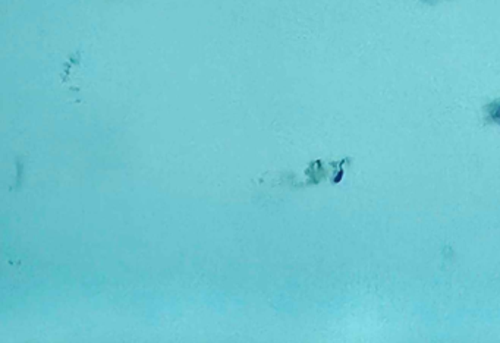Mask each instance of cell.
Returning <instances> with one entry per match:
<instances>
[{"label": "cell", "mask_w": 500, "mask_h": 343, "mask_svg": "<svg viewBox=\"0 0 500 343\" xmlns=\"http://www.w3.org/2000/svg\"><path fill=\"white\" fill-rule=\"evenodd\" d=\"M487 115L489 119L493 120L494 124H500V102H493L487 107Z\"/></svg>", "instance_id": "1"}]
</instances>
